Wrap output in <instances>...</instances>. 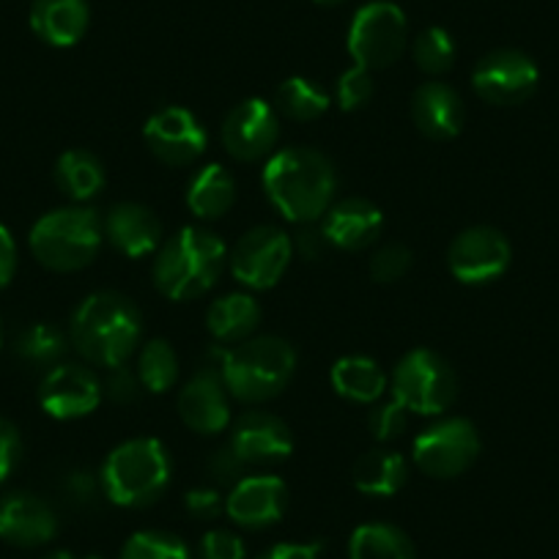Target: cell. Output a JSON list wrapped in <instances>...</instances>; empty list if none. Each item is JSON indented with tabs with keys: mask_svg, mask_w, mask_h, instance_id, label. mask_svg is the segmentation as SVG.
Segmentation results:
<instances>
[{
	"mask_svg": "<svg viewBox=\"0 0 559 559\" xmlns=\"http://www.w3.org/2000/svg\"><path fill=\"white\" fill-rule=\"evenodd\" d=\"M263 192L288 223H319L337 192L335 165L316 148H283L263 168Z\"/></svg>",
	"mask_w": 559,
	"mask_h": 559,
	"instance_id": "1",
	"label": "cell"
},
{
	"mask_svg": "<svg viewBox=\"0 0 559 559\" xmlns=\"http://www.w3.org/2000/svg\"><path fill=\"white\" fill-rule=\"evenodd\" d=\"M143 335L138 305L118 292H96L78 305L69 324V341L85 362L96 368L127 365Z\"/></svg>",
	"mask_w": 559,
	"mask_h": 559,
	"instance_id": "2",
	"label": "cell"
},
{
	"mask_svg": "<svg viewBox=\"0 0 559 559\" xmlns=\"http://www.w3.org/2000/svg\"><path fill=\"white\" fill-rule=\"evenodd\" d=\"M228 266V250L217 234L187 225L159 245L152 266L154 288L170 302H190L217 286Z\"/></svg>",
	"mask_w": 559,
	"mask_h": 559,
	"instance_id": "3",
	"label": "cell"
},
{
	"mask_svg": "<svg viewBox=\"0 0 559 559\" xmlns=\"http://www.w3.org/2000/svg\"><path fill=\"white\" fill-rule=\"evenodd\" d=\"M219 376L230 397L241 403H266L286 390L297 370V352L288 341L258 335L230 352H217Z\"/></svg>",
	"mask_w": 559,
	"mask_h": 559,
	"instance_id": "4",
	"label": "cell"
},
{
	"mask_svg": "<svg viewBox=\"0 0 559 559\" xmlns=\"http://www.w3.org/2000/svg\"><path fill=\"white\" fill-rule=\"evenodd\" d=\"M174 461L159 439H129L107 455L102 491L118 508H146L170 486Z\"/></svg>",
	"mask_w": 559,
	"mask_h": 559,
	"instance_id": "5",
	"label": "cell"
},
{
	"mask_svg": "<svg viewBox=\"0 0 559 559\" xmlns=\"http://www.w3.org/2000/svg\"><path fill=\"white\" fill-rule=\"evenodd\" d=\"M105 241V225L94 209L69 206L45 214L31 228V252L52 272H80L91 266Z\"/></svg>",
	"mask_w": 559,
	"mask_h": 559,
	"instance_id": "6",
	"label": "cell"
},
{
	"mask_svg": "<svg viewBox=\"0 0 559 559\" xmlns=\"http://www.w3.org/2000/svg\"><path fill=\"white\" fill-rule=\"evenodd\" d=\"M392 397L406 412L437 417L459 397V379L444 357L431 348H414L392 370Z\"/></svg>",
	"mask_w": 559,
	"mask_h": 559,
	"instance_id": "7",
	"label": "cell"
},
{
	"mask_svg": "<svg viewBox=\"0 0 559 559\" xmlns=\"http://www.w3.org/2000/svg\"><path fill=\"white\" fill-rule=\"evenodd\" d=\"M408 45L406 14L386 0H376L359 9L348 28V56L354 67L368 72L386 69L403 56Z\"/></svg>",
	"mask_w": 559,
	"mask_h": 559,
	"instance_id": "8",
	"label": "cell"
},
{
	"mask_svg": "<svg viewBox=\"0 0 559 559\" xmlns=\"http://www.w3.org/2000/svg\"><path fill=\"white\" fill-rule=\"evenodd\" d=\"M477 455H480V433L464 417L439 419L437 426L426 428L414 439L412 448L414 466L433 480L461 477L472 469Z\"/></svg>",
	"mask_w": 559,
	"mask_h": 559,
	"instance_id": "9",
	"label": "cell"
},
{
	"mask_svg": "<svg viewBox=\"0 0 559 559\" xmlns=\"http://www.w3.org/2000/svg\"><path fill=\"white\" fill-rule=\"evenodd\" d=\"M292 258L294 245L288 234L274 225H258L228 252V269L250 292H269L283 280Z\"/></svg>",
	"mask_w": 559,
	"mask_h": 559,
	"instance_id": "10",
	"label": "cell"
},
{
	"mask_svg": "<svg viewBox=\"0 0 559 559\" xmlns=\"http://www.w3.org/2000/svg\"><path fill=\"white\" fill-rule=\"evenodd\" d=\"M510 241L502 230L475 225L466 228L450 241L448 247V269L464 286H486L502 277L510 266Z\"/></svg>",
	"mask_w": 559,
	"mask_h": 559,
	"instance_id": "11",
	"label": "cell"
},
{
	"mask_svg": "<svg viewBox=\"0 0 559 559\" xmlns=\"http://www.w3.org/2000/svg\"><path fill=\"white\" fill-rule=\"evenodd\" d=\"M540 83L535 61L521 50H493L477 61L472 72V88L483 102L497 107H513L530 99Z\"/></svg>",
	"mask_w": 559,
	"mask_h": 559,
	"instance_id": "12",
	"label": "cell"
},
{
	"mask_svg": "<svg viewBox=\"0 0 559 559\" xmlns=\"http://www.w3.org/2000/svg\"><path fill=\"white\" fill-rule=\"evenodd\" d=\"M143 138L148 143V152L165 165L187 168L198 163L209 146V134L195 116L185 107H163L154 112L143 127Z\"/></svg>",
	"mask_w": 559,
	"mask_h": 559,
	"instance_id": "13",
	"label": "cell"
},
{
	"mask_svg": "<svg viewBox=\"0 0 559 559\" xmlns=\"http://www.w3.org/2000/svg\"><path fill=\"white\" fill-rule=\"evenodd\" d=\"M225 152L239 163H258L274 152L280 140V118L269 102L245 99L225 116L219 129Z\"/></svg>",
	"mask_w": 559,
	"mask_h": 559,
	"instance_id": "14",
	"label": "cell"
},
{
	"mask_svg": "<svg viewBox=\"0 0 559 559\" xmlns=\"http://www.w3.org/2000/svg\"><path fill=\"white\" fill-rule=\"evenodd\" d=\"M102 381L83 365H56L47 370L39 386V403L50 417L80 419L88 417L102 403Z\"/></svg>",
	"mask_w": 559,
	"mask_h": 559,
	"instance_id": "15",
	"label": "cell"
},
{
	"mask_svg": "<svg viewBox=\"0 0 559 559\" xmlns=\"http://www.w3.org/2000/svg\"><path fill=\"white\" fill-rule=\"evenodd\" d=\"M288 508V486L274 475H247L225 497V515L241 530H266Z\"/></svg>",
	"mask_w": 559,
	"mask_h": 559,
	"instance_id": "16",
	"label": "cell"
},
{
	"mask_svg": "<svg viewBox=\"0 0 559 559\" xmlns=\"http://www.w3.org/2000/svg\"><path fill=\"white\" fill-rule=\"evenodd\" d=\"M179 417L190 431L214 437L230 426V401L223 376L214 368H203L181 386Z\"/></svg>",
	"mask_w": 559,
	"mask_h": 559,
	"instance_id": "17",
	"label": "cell"
},
{
	"mask_svg": "<svg viewBox=\"0 0 559 559\" xmlns=\"http://www.w3.org/2000/svg\"><path fill=\"white\" fill-rule=\"evenodd\" d=\"M228 444L247 466L280 464L294 453L292 428L269 412L241 414Z\"/></svg>",
	"mask_w": 559,
	"mask_h": 559,
	"instance_id": "18",
	"label": "cell"
},
{
	"mask_svg": "<svg viewBox=\"0 0 559 559\" xmlns=\"http://www.w3.org/2000/svg\"><path fill=\"white\" fill-rule=\"evenodd\" d=\"M321 230L335 250L359 252L376 245L384 230V214L365 198H343L321 217Z\"/></svg>",
	"mask_w": 559,
	"mask_h": 559,
	"instance_id": "19",
	"label": "cell"
},
{
	"mask_svg": "<svg viewBox=\"0 0 559 559\" xmlns=\"http://www.w3.org/2000/svg\"><path fill=\"white\" fill-rule=\"evenodd\" d=\"M105 239L127 258H146L163 245V223L143 203H116L102 219Z\"/></svg>",
	"mask_w": 559,
	"mask_h": 559,
	"instance_id": "20",
	"label": "cell"
},
{
	"mask_svg": "<svg viewBox=\"0 0 559 559\" xmlns=\"http://www.w3.org/2000/svg\"><path fill=\"white\" fill-rule=\"evenodd\" d=\"M58 515L34 493H12L0 502V540L20 548L45 546L56 537Z\"/></svg>",
	"mask_w": 559,
	"mask_h": 559,
	"instance_id": "21",
	"label": "cell"
},
{
	"mask_svg": "<svg viewBox=\"0 0 559 559\" xmlns=\"http://www.w3.org/2000/svg\"><path fill=\"white\" fill-rule=\"evenodd\" d=\"M464 99L448 83L419 85L412 96V121L431 140H453L464 129Z\"/></svg>",
	"mask_w": 559,
	"mask_h": 559,
	"instance_id": "22",
	"label": "cell"
},
{
	"mask_svg": "<svg viewBox=\"0 0 559 559\" xmlns=\"http://www.w3.org/2000/svg\"><path fill=\"white\" fill-rule=\"evenodd\" d=\"M88 3L85 0H34L31 28L45 45L72 47L88 31Z\"/></svg>",
	"mask_w": 559,
	"mask_h": 559,
	"instance_id": "23",
	"label": "cell"
},
{
	"mask_svg": "<svg viewBox=\"0 0 559 559\" xmlns=\"http://www.w3.org/2000/svg\"><path fill=\"white\" fill-rule=\"evenodd\" d=\"M261 324V305L250 294H225L206 310V330L217 343H245Z\"/></svg>",
	"mask_w": 559,
	"mask_h": 559,
	"instance_id": "24",
	"label": "cell"
},
{
	"mask_svg": "<svg viewBox=\"0 0 559 559\" xmlns=\"http://www.w3.org/2000/svg\"><path fill=\"white\" fill-rule=\"evenodd\" d=\"M352 480L365 497H395L408 480V464L401 453L376 448L362 453L352 469Z\"/></svg>",
	"mask_w": 559,
	"mask_h": 559,
	"instance_id": "25",
	"label": "cell"
},
{
	"mask_svg": "<svg viewBox=\"0 0 559 559\" xmlns=\"http://www.w3.org/2000/svg\"><path fill=\"white\" fill-rule=\"evenodd\" d=\"M236 181L223 165H206L198 170L187 187V209L198 219H219L234 209Z\"/></svg>",
	"mask_w": 559,
	"mask_h": 559,
	"instance_id": "26",
	"label": "cell"
},
{
	"mask_svg": "<svg viewBox=\"0 0 559 559\" xmlns=\"http://www.w3.org/2000/svg\"><path fill=\"white\" fill-rule=\"evenodd\" d=\"M105 165L99 157H94L85 148H72V152L61 154L56 163V185L69 201L85 203L96 198L105 187Z\"/></svg>",
	"mask_w": 559,
	"mask_h": 559,
	"instance_id": "27",
	"label": "cell"
},
{
	"mask_svg": "<svg viewBox=\"0 0 559 559\" xmlns=\"http://www.w3.org/2000/svg\"><path fill=\"white\" fill-rule=\"evenodd\" d=\"M332 386L354 403H376L386 390V373L368 357H343L332 365Z\"/></svg>",
	"mask_w": 559,
	"mask_h": 559,
	"instance_id": "28",
	"label": "cell"
},
{
	"mask_svg": "<svg viewBox=\"0 0 559 559\" xmlns=\"http://www.w3.org/2000/svg\"><path fill=\"white\" fill-rule=\"evenodd\" d=\"M348 559H414V543L392 524H362L348 537Z\"/></svg>",
	"mask_w": 559,
	"mask_h": 559,
	"instance_id": "29",
	"label": "cell"
},
{
	"mask_svg": "<svg viewBox=\"0 0 559 559\" xmlns=\"http://www.w3.org/2000/svg\"><path fill=\"white\" fill-rule=\"evenodd\" d=\"M274 110L292 121H316L330 110V94L313 80L288 78L274 94Z\"/></svg>",
	"mask_w": 559,
	"mask_h": 559,
	"instance_id": "30",
	"label": "cell"
},
{
	"mask_svg": "<svg viewBox=\"0 0 559 559\" xmlns=\"http://www.w3.org/2000/svg\"><path fill=\"white\" fill-rule=\"evenodd\" d=\"M138 379L143 384V390L154 392V395H163L179 379V357H176L174 346L163 337H154V341L143 343L138 354Z\"/></svg>",
	"mask_w": 559,
	"mask_h": 559,
	"instance_id": "31",
	"label": "cell"
},
{
	"mask_svg": "<svg viewBox=\"0 0 559 559\" xmlns=\"http://www.w3.org/2000/svg\"><path fill=\"white\" fill-rule=\"evenodd\" d=\"M63 352H67V335L52 324L28 326L20 332L17 343H14V354L36 368H56Z\"/></svg>",
	"mask_w": 559,
	"mask_h": 559,
	"instance_id": "32",
	"label": "cell"
},
{
	"mask_svg": "<svg viewBox=\"0 0 559 559\" xmlns=\"http://www.w3.org/2000/svg\"><path fill=\"white\" fill-rule=\"evenodd\" d=\"M414 63L428 78L448 74L455 63V41L444 28H426L412 45Z\"/></svg>",
	"mask_w": 559,
	"mask_h": 559,
	"instance_id": "33",
	"label": "cell"
},
{
	"mask_svg": "<svg viewBox=\"0 0 559 559\" xmlns=\"http://www.w3.org/2000/svg\"><path fill=\"white\" fill-rule=\"evenodd\" d=\"M121 559H192L179 535L159 530L134 532L121 548Z\"/></svg>",
	"mask_w": 559,
	"mask_h": 559,
	"instance_id": "34",
	"label": "cell"
},
{
	"mask_svg": "<svg viewBox=\"0 0 559 559\" xmlns=\"http://www.w3.org/2000/svg\"><path fill=\"white\" fill-rule=\"evenodd\" d=\"M373 94H376V85H373V78H370L368 69L352 67L348 72H343L341 78H337L335 99H337V105H341L343 112L362 110L365 105H370Z\"/></svg>",
	"mask_w": 559,
	"mask_h": 559,
	"instance_id": "35",
	"label": "cell"
},
{
	"mask_svg": "<svg viewBox=\"0 0 559 559\" xmlns=\"http://www.w3.org/2000/svg\"><path fill=\"white\" fill-rule=\"evenodd\" d=\"M412 263L414 252L406 245L392 241V245H384L381 250L373 252V258H370V277L376 283H381V286H390V283H397V280L406 277Z\"/></svg>",
	"mask_w": 559,
	"mask_h": 559,
	"instance_id": "36",
	"label": "cell"
},
{
	"mask_svg": "<svg viewBox=\"0 0 559 559\" xmlns=\"http://www.w3.org/2000/svg\"><path fill=\"white\" fill-rule=\"evenodd\" d=\"M408 426V412L401 403L392 397V401L376 403L368 412V431L373 433L376 442H392V439H401V433Z\"/></svg>",
	"mask_w": 559,
	"mask_h": 559,
	"instance_id": "37",
	"label": "cell"
},
{
	"mask_svg": "<svg viewBox=\"0 0 559 559\" xmlns=\"http://www.w3.org/2000/svg\"><path fill=\"white\" fill-rule=\"evenodd\" d=\"M198 559H247L245 543L228 530H212L198 546Z\"/></svg>",
	"mask_w": 559,
	"mask_h": 559,
	"instance_id": "38",
	"label": "cell"
},
{
	"mask_svg": "<svg viewBox=\"0 0 559 559\" xmlns=\"http://www.w3.org/2000/svg\"><path fill=\"white\" fill-rule=\"evenodd\" d=\"M206 469H209V475L219 483V486L234 488L241 477H247V469H250V466H247L245 461L236 455V450L230 448V444H223V448L214 450V453L209 455Z\"/></svg>",
	"mask_w": 559,
	"mask_h": 559,
	"instance_id": "39",
	"label": "cell"
},
{
	"mask_svg": "<svg viewBox=\"0 0 559 559\" xmlns=\"http://www.w3.org/2000/svg\"><path fill=\"white\" fill-rule=\"evenodd\" d=\"M102 390H105V395L110 397V401L132 403V401H138L143 384H140V379L134 370H129L127 365H118V368L107 370V379L102 381Z\"/></svg>",
	"mask_w": 559,
	"mask_h": 559,
	"instance_id": "40",
	"label": "cell"
},
{
	"mask_svg": "<svg viewBox=\"0 0 559 559\" xmlns=\"http://www.w3.org/2000/svg\"><path fill=\"white\" fill-rule=\"evenodd\" d=\"M185 508L192 519L212 521L219 513H225V499L219 497L217 488H192L185 497Z\"/></svg>",
	"mask_w": 559,
	"mask_h": 559,
	"instance_id": "41",
	"label": "cell"
},
{
	"mask_svg": "<svg viewBox=\"0 0 559 559\" xmlns=\"http://www.w3.org/2000/svg\"><path fill=\"white\" fill-rule=\"evenodd\" d=\"M292 245L294 252H299L305 261H321L326 255V250H330V241H326L324 230L316 223L299 225V234L297 239H292Z\"/></svg>",
	"mask_w": 559,
	"mask_h": 559,
	"instance_id": "42",
	"label": "cell"
},
{
	"mask_svg": "<svg viewBox=\"0 0 559 559\" xmlns=\"http://www.w3.org/2000/svg\"><path fill=\"white\" fill-rule=\"evenodd\" d=\"M20 450H23V444H20V431L12 423L0 419V483L7 480V477L12 475L14 466H17Z\"/></svg>",
	"mask_w": 559,
	"mask_h": 559,
	"instance_id": "43",
	"label": "cell"
},
{
	"mask_svg": "<svg viewBox=\"0 0 559 559\" xmlns=\"http://www.w3.org/2000/svg\"><path fill=\"white\" fill-rule=\"evenodd\" d=\"M63 493L69 497V502L88 504L94 502L96 497V480L88 472H72V475H67V480H63Z\"/></svg>",
	"mask_w": 559,
	"mask_h": 559,
	"instance_id": "44",
	"label": "cell"
},
{
	"mask_svg": "<svg viewBox=\"0 0 559 559\" xmlns=\"http://www.w3.org/2000/svg\"><path fill=\"white\" fill-rule=\"evenodd\" d=\"M14 272H17V245L7 225H0V292L12 283Z\"/></svg>",
	"mask_w": 559,
	"mask_h": 559,
	"instance_id": "45",
	"label": "cell"
},
{
	"mask_svg": "<svg viewBox=\"0 0 559 559\" xmlns=\"http://www.w3.org/2000/svg\"><path fill=\"white\" fill-rule=\"evenodd\" d=\"M258 559H321V543H277Z\"/></svg>",
	"mask_w": 559,
	"mask_h": 559,
	"instance_id": "46",
	"label": "cell"
},
{
	"mask_svg": "<svg viewBox=\"0 0 559 559\" xmlns=\"http://www.w3.org/2000/svg\"><path fill=\"white\" fill-rule=\"evenodd\" d=\"M41 559H78V557H74L72 551H63L61 548V551H50L47 557H41Z\"/></svg>",
	"mask_w": 559,
	"mask_h": 559,
	"instance_id": "47",
	"label": "cell"
},
{
	"mask_svg": "<svg viewBox=\"0 0 559 559\" xmlns=\"http://www.w3.org/2000/svg\"><path fill=\"white\" fill-rule=\"evenodd\" d=\"M316 3H319V7H341L343 0H316Z\"/></svg>",
	"mask_w": 559,
	"mask_h": 559,
	"instance_id": "48",
	"label": "cell"
},
{
	"mask_svg": "<svg viewBox=\"0 0 559 559\" xmlns=\"http://www.w3.org/2000/svg\"><path fill=\"white\" fill-rule=\"evenodd\" d=\"M0 343H3V335H0Z\"/></svg>",
	"mask_w": 559,
	"mask_h": 559,
	"instance_id": "49",
	"label": "cell"
}]
</instances>
